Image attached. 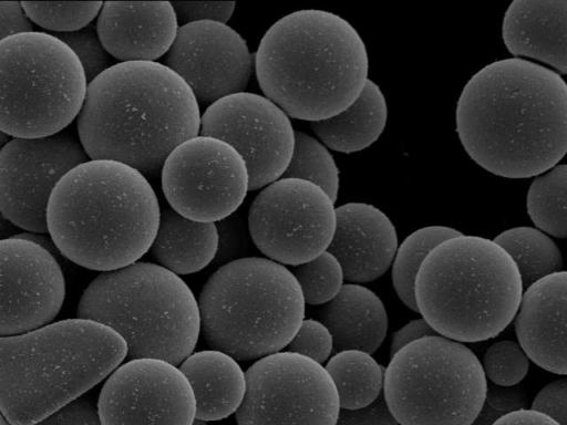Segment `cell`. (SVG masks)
Returning a JSON list of instances; mask_svg holds the SVG:
<instances>
[{
	"mask_svg": "<svg viewBox=\"0 0 567 425\" xmlns=\"http://www.w3.org/2000/svg\"><path fill=\"white\" fill-rule=\"evenodd\" d=\"M76 318L116 331L126 342L127 361L159 359L181 365L202 332L198 301L186 282L143 261L97 276L83 291Z\"/></svg>",
	"mask_w": 567,
	"mask_h": 425,
	"instance_id": "ba28073f",
	"label": "cell"
},
{
	"mask_svg": "<svg viewBox=\"0 0 567 425\" xmlns=\"http://www.w3.org/2000/svg\"><path fill=\"white\" fill-rule=\"evenodd\" d=\"M530 408L550 416L559 425H567V377L545 385L534 397Z\"/></svg>",
	"mask_w": 567,
	"mask_h": 425,
	"instance_id": "60d3db41",
	"label": "cell"
},
{
	"mask_svg": "<svg viewBox=\"0 0 567 425\" xmlns=\"http://www.w3.org/2000/svg\"><path fill=\"white\" fill-rule=\"evenodd\" d=\"M455 121L464 149L482 168L536 177L567 154V83L526 59L494 61L463 87Z\"/></svg>",
	"mask_w": 567,
	"mask_h": 425,
	"instance_id": "6da1fadb",
	"label": "cell"
},
{
	"mask_svg": "<svg viewBox=\"0 0 567 425\" xmlns=\"http://www.w3.org/2000/svg\"><path fill=\"white\" fill-rule=\"evenodd\" d=\"M102 425H194L196 400L184 373L159 359L122 363L97 397Z\"/></svg>",
	"mask_w": 567,
	"mask_h": 425,
	"instance_id": "2e32d148",
	"label": "cell"
},
{
	"mask_svg": "<svg viewBox=\"0 0 567 425\" xmlns=\"http://www.w3.org/2000/svg\"><path fill=\"white\" fill-rule=\"evenodd\" d=\"M161 212L156 193L140 170L112 159H89L53 189L48 230L64 258L109 272L151 250Z\"/></svg>",
	"mask_w": 567,
	"mask_h": 425,
	"instance_id": "3957f363",
	"label": "cell"
},
{
	"mask_svg": "<svg viewBox=\"0 0 567 425\" xmlns=\"http://www.w3.org/2000/svg\"><path fill=\"white\" fill-rule=\"evenodd\" d=\"M515 332L536 365L567 375V271L548 274L525 289Z\"/></svg>",
	"mask_w": 567,
	"mask_h": 425,
	"instance_id": "44dd1931",
	"label": "cell"
},
{
	"mask_svg": "<svg viewBox=\"0 0 567 425\" xmlns=\"http://www.w3.org/2000/svg\"><path fill=\"white\" fill-rule=\"evenodd\" d=\"M305 302L312 305L331 301L344 286V272L338 259L328 250L319 257L291 269Z\"/></svg>",
	"mask_w": 567,
	"mask_h": 425,
	"instance_id": "d6a6232c",
	"label": "cell"
},
{
	"mask_svg": "<svg viewBox=\"0 0 567 425\" xmlns=\"http://www.w3.org/2000/svg\"><path fill=\"white\" fill-rule=\"evenodd\" d=\"M523 293L509 253L492 239L464 234L437 245L414 283L422 318L439 335L462 343L503 332L515 319Z\"/></svg>",
	"mask_w": 567,
	"mask_h": 425,
	"instance_id": "8992f818",
	"label": "cell"
},
{
	"mask_svg": "<svg viewBox=\"0 0 567 425\" xmlns=\"http://www.w3.org/2000/svg\"><path fill=\"white\" fill-rule=\"evenodd\" d=\"M0 425H12V424L3 415H1Z\"/></svg>",
	"mask_w": 567,
	"mask_h": 425,
	"instance_id": "bcb514c9",
	"label": "cell"
},
{
	"mask_svg": "<svg viewBox=\"0 0 567 425\" xmlns=\"http://www.w3.org/2000/svg\"><path fill=\"white\" fill-rule=\"evenodd\" d=\"M330 331L333 354L344 350L374 353L388 332V313L375 292L359 283H344L340 292L318 311Z\"/></svg>",
	"mask_w": 567,
	"mask_h": 425,
	"instance_id": "603a6c76",
	"label": "cell"
},
{
	"mask_svg": "<svg viewBox=\"0 0 567 425\" xmlns=\"http://www.w3.org/2000/svg\"><path fill=\"white\" fill-rule=\"evenodd\" d=\"M529 398L526 391L518 385H491L485 402L471 425H493L501 416L520 408H527Z\"/></svg>",
	"mask_w": 567,
	"mask_h": 425,
	"instance_id": "8d00e7d4",
	"label": "cell"
},
{
	"mask_svg": "<svg viewBox=\"0 0 567 425\" xmlns=\"http://www.w3.org/2000/svg\"><path fill=\"white\" fill-rule=\"evenodd\" d=\"M126 356L125 340L89 319L1 336V415L12 425H33L107 379Z\"/></svg>",
	"mask_w": 567,
	"mask_h": 425,
	"instance_id": "5b68a950",
	"label": "cell"
},
{
	"mask_svg": "<svg viewBox=\"0 0 567 425\" xmlns=\"http://www.w3.org/2000/svg\"><path fill=\"white\" fill-rule=\"evenodd\" d=\"M487 388L473 351L442 335L403 346L384 371L383 394L399 425H471Z\"/></svg>",
	"mask_w": 567,
	"mask_h": 425,
	"instance_id": "30bf717a",
	"label": "cell"
},
{
	"mask_svg": "<svg viewBox=\"0 0 567 425\" xmlns=\"http://www.w3.org/2000/svg\"><path fill=\"white\" fill-rule=\"evenodd\" d=\"M34 27L19 1H0V41L12 35L33 32Z\"/></svg>",
	"mask_w": 567,
	"mask_h": 425,
	"instance_id": "7bdbcfd3",
	"label": "cell"
},
{
	"mask_svg": "<svg viewBox=\"0 0 567 425\" xmlns=\"http://www.w3.org/2000/svg\"><path fill=\"white\" fill-rule=\"evenodd\" d=\"M33 425H102L97 403L83 395Z\"/></svg>",
	"mask_w": 567,
	"mask_h": 425,
	"instance_id": "ab89813d",
	"label": "cell"
},
{
	"mask_svg": "<svg viewBox=\"0 0 567 425\" xmlns=\"http://www.w3.org/2000/svg\"><path fill=\"white\" fill-rule=\"evenodd\" d=\"M178 367L193 388L197 421H220L238 411L247 382L235 357L215 349L203 350L193 352Z\"/></svg>",
	"mask_w": 567,
	"mask_h": 425,
	"instance_id": "cb8c5ba5",
	"label": "cell"
},
{
	"mask_svg": "<svg viewBox=\"0 0 567 425\" xmlns=\"http://www.w3.org/2000/svg\"><path fill=\"white\" fill-rule=\"evenodd\" d=\"M305 304L290 269L246 257L220 266L204 284L200 330L212 349L257 361L288 346L305 320Z\"/></svg>",
	"mask_w": 567,
	"mask_h": 425,
	"instance_id": "52a82bcc",
	"label": "cell"
},
{
	"mask_svg": "<svg viewBox=\"0 0 567 425\" xmlns=\"http://www.w3.org/2000/svg\"><path fill=\"white\" fill-rule=\"evenodd\" d=\"M493 240L514 259L524 290L537 280L563 270L564 261L558 246L538 228L528 226L509 228Z\"/></svg>",
	"mask_w": 567,
	"mask_h": 425,
	"instance_id": "83f0119b",
	"label": "cell"
},
{
	"mask_svg": "<svg viewBox=\"0 0 567 425\" xmlns=\"http://www.w3.org/2000/svg\"><path fill=\"white\" fill-rule=\"evenodd\" d=\"M502 37L515 58H530L567 74V0H515L504 14Z\"/></svg>",
	"mask_w": 567,
	"mask_h": 425,
	"instance_id": "7402d4cb",
	"label": "cell"
},
{
	"mask_svg": "<svg viewBox=\"0 0 567 425\" xmlns=\"http://www.w3.org/2000/svg\"><path fill=\"white\" fill-rule=\"evenodd\" d=\"M328 251L340 262L346 281L360 284L384 274L399 247L391 219L371 204L354 201L338 206Z\"/></svg>",
	"mask_w": 567,
	"mask_h": 425,
	"instance_id": "ffe728a7",
	"label": "cell"
},
{
	"mask_svg": "<svg viewBox=\"0 0 567 425\" xmlns=\"http://www.w3.org/2000/svg\"><path fill=\"white\" fill-rule=\"evenodd\" d=\"M237 425H336L340 400L326 367L298 353L280 351L246 371Z\"/></svg>",
	"mask_w": 567,
	"mask_h": 425,
	"instance_id": "8fae6325",
	"label": "cell"
},
{
	"mask_svg": "<svg viewBox=\"0 0 567 425\" xmlns=\"http://www.w3.org/2000/svg\"><path fill=\"white\" fill-rule=\"evenodd\" d=\"M52 34L76 54L89 84L104 71L118 63L102 44L96 25L93 23L78 31Z\"/></svg>",
	"mask_w": 567,
	"mask_h": 425,
	"instance_id": "e575fe53",
	"label": "cell"
},
{
	"mask_svg": "<svg viewBox=\"0 0 567 425\" xmlns=\"http://www.w3.org/2000/svg\"><path fill=\"white\" fill-rule=\"evenodd\" d=\"M334 201L319 186L279 178L255 197L248 214L250 237L268 259L306 263L328 250L336 230Z\"/></svg>",
	"mask_w": 567,
	"mask_h": 425,
	"instance_id": "7c38bea8",
	"label": "cell"
},
{
	"mask_svg": "<svg viewBox=\"0 0 567 425\" xmlns=\"http://www.w3.org/2000/svg\"><path fill=\"white\" fill-rule=\"evenodd\" d=\"M432 335L439 334L423 318L410 321L392 334L390 357L409 343Z\"/></svg>",
	"mask_w": 567,
	"mask_h": 425,
	"instance_id": "ee69618b",
	"label": "cell"
},
{
	"mask_svg": "<svg viewBox=\"0 0 567 425\" xmlns=\"http://www.w3.org/2000/svg\"><path fill=\"white\" fill-rule=\"evenodd\" d=\"M199 135L233 146L247 165L249 190H256L282 177L293 153L296 131L275 102L245 91L208 105Z\"/></svg>",
	"mask_w": 567,
	"mask_h": 425,
	"instance_id": "9a60e30c",
	"label": "cell"
},
{
	"mask_svg": "<svg viewBox=\"0 0 567 425\" xmlns=\"http://www.w3.org/2000/svg\"><path fill=\"white\" fill-rule=\"evenodd\" d=\"M493 425H559L550 416L533 408H520L501 416Z\"/></svg>",
	"mask_w": 567,
	"mask_h": 425,
	"instance_id": "f6af8a7d",
	"label": "cell"
},
{
	"mask_svg": "<svg viewBox=\"0 0 567 425\" xmlns=\"http://www.w3.org/2000/svg\"><path fill=\"white\" fill-rule=\"evenodd\" d=\"M462 234L447 226H426L413 231L400 243L391 266V279L396 296L410 310L419 312L414 283L424 259L437 245Z\"/></svg>",
	"mask_w": 567,
	"mask_h": 425,
	"instance_id": "f1b7e54d",
	"label": "cell"
},
{
	"mask_svg": "<svg viewBox=\"0 0 567 425\" xmlns=\"http://www.w3.org/2000/svg\"><path fill=\"white\" fill-rule=\"evenodd\" d=\"M161 184L165 199L182 216L218 222L244 203L249 174L240 154L228 143L197 135L166 158Z\"/></svg>",
	"mask_w": 567,
	"mask_h": 425,
	"instance_id": "4fadbf2b",
	"label": "cell"
},
{
	"mask_svg": "<svg viewBox=\"0 0 567 425\" xmlns=\"http://www.w3.org/2000/svg\"><path fill=\"white\" fill-rule=\"evenodd\" d=\"M21 3L34 24L52 33L73 32L90 25L103 7L101 1Z\"/></svg>",
	"mask_w": 567,
	"mask_h": 425,
	"instance_id": "1f68e13d",
	"label": "cell"
},
{
	"mask_svg": "<svg viewBox=\"0 0 567 425\" xmlns=\"http://www.w3.org/2000/svg\"><path fill=\"white\" fill-rule=\"evenodd\" d=\"M281 178L308 180L322 188L336 203L340 187L339 169L328 147L309 134L296 131L295 148Z\"/></svg>",
	"mask_w": 567,
	"mask_h": 425,
	"instance_id": "4dcf8cb0",
	"label": "cell"
},
{
	"mask_svg": "<svg viewBox=\"0 0 567 425\" xmlns=\"http://www.w3.org/2000/svg\"><path fill=\"white\" fill-rule=\"evenodd\" d=\"M388 121V104L380 86L368 80L360 96L340 114L310 124L319 139L340 153H355L375 143Z\"/></svg>",
	"mask_w": 567,
	"mask_h": 425,
	"instance_id": "484cf974",
	"label": "cell"
},
{
	"mask_svg": "<svg viewBox=\"0 0 567 425\" xmlns=\"http://www.w3.org/2000/svg\"><path fill=\"white\" fill-rule=\"evenodd\" d=\"M483 369L495 385L514 386L526 376L529 357L519 343L503 340L492 344L485 352Z\"/></svg>",
	"mask_w": 567,
	"mask_h": 425,
	"instance_id": "836d02e7",
	"label": "cell"
},
{
	"mask_svg": "<svg viewBox=\"0 0 567 425\" xmlns=\"http://www.w3.org/2000/svg\"><path fill=\"white\" fill-rule=\"evenodd\" d=\"M0 129L22 138L47 137L70 127L89 86L72 49L42 31L0 41Z\"/></svg>",
	"mask_w": 567,
	"mask_h": 425,
	"instance_id": "9c48e42d",
	"label": "cell"
},
{
	"mask_svg": "<svg viewBox=\"0 0 567 425\" xmlns=\"http://www.w3.org/2000/svg\"><path fill=\"white\" fill-rule=\"evenodd\" d=\"M218 250L215 222L188 219L172 207L161 212L159 226L151 247L157 262L176 274H192L214 262Z\"/></svg>",
	"mask_w": 567,
	"mask_h": 425,
	"instance_id": "d4e9b609",
	"label": "cell"
},
{
	"mask_svg": "<svg viewBox=\"0 0 567 425\" xmlns=\"http://www.w3.org/2000/svg\"><path fill=\"white\" fill-rule=\"evenodd\" d=\"M255 72L266 97L289 116L312 123L340 114L360 96L369 80V56L344 18L301 9L265 32Z\"/></svg>",
	"mask_w": 567,
	"mask_h": 425,
	"instance_id": "277c9868",
	"label": "cell"
},
{
	"mask_svg": "<svg viewBox=\"0 0 567 425\" xmlns=\"http://www.w3.org/2000/svg\"><path fill=\"white\" fill-rule=\"evenodd\" d=\"M188 84L161 62H118L93 80L76 118L90 159H112L156 177L168 155L199 135Z\"/></svg>",
	"mask_w": 567,
	"mask_h": 425,
	"instance_id": "7a4b0ae2",
	"label": "cell"
},
{
	"mask_svg": "<svg viewBox=\"0 0 567 425\" xmlns=\"http://www.w3.org/2000/svg\"><path fill=\"white\" fill-rule=\"evenodd\" d=\"M336 425H399L391 413L383 392L371 404L357 408H340Z\"/></svg>",
	"mask_w": 567,
	"mask_h": 425,
	"instance_id": "b9f144b4",
	"label": "cell"
},
{
	"mask_svg": "<svg viewBox=\"0 0 567 425\" xmlns=\"http://www.w3.org/2000/svg\"><path fill=\"white\" fill-rule=\"evenodd\" d=\"M194 425H207L206 422L195 421Z\"/></svg>",
	"mask_w": 567,
	"mask_h": 425,
	"instance_id": "7dc6e473",
	"label": "cell"
},
{
	"mask_svg": "<svg viewBox=\"0 0 567 425\" xmlns=\"http://www.w3.org/2000/svg\"><path fill=\"white\" fill-rule=\"evenodd\" d=\"M215 224L218 231V250L214 262L223 266L246 258L249 252L251 237L249 228L241 217L234 212Z\"/></svg>",
	"mask_w": 567,
	"mask_h": 425,
	"instance_id": "74e56055",
	"label": "cell"
},
{
	"mask_svg": "<svg viewBox=\"0 0 567 425\" xmlns=\"http://www.w3.org/2000/svg\"><path fill=\"white\" fill-rule=\"evenodd\" d=\"M534 225L556 238H567V164L555 165L536 176L526 197Z\"/></svg>",
	"mask_w": 567,
	"mask_h": 425,
	"instance_id": "f546056e",
	"label": "cell"
},
{
	"mask_svg": "<svg viewBox=\"0 0 567 425\" xmlns=\"http://www.w3.org/2000/svg\"><path fill=\"white\" fill-rule=\"evenodd\" d=\"M324 367L336 385L341 408L364 407L383 392L385 367L368 352L340 351L328 360Z\"/></svg>",
	"mask_w": 567,
	"mask_h": 425,
	"instance_id": "4316f807",
	"label": "cell"
},
{
	"mask_svg": "<svg viewBox=\"0 0 567 425\" xmlns=\"http://www.w3.org/2000/svg\"><path fill=\"white\" fill-rule=\"evenodd\" d=\"M175 13L177 15L178 23L187 24L198 21H216L226 23L235 11V2H221V1H209V2H172Z\"/></svg>",
	"mask_w": 567,
	"mask_h": 425,
	"instance_id": "f35d334b",
	"label": "cell"
},
{
	"mask_svg": "<svg viewBox=\"0 0 567 425\" xmlns=\"http://www.w3.org/2000/svg\"><path fill=\"white\" fill-rule=\"evenodd\" d=\"M96 30L118 62H156L172 48L179 23L172 2H103Z\"/></svg>",
	"mask_w": 567,
	"mask_h": 425,
	"instance_id": "d6986e66",
	"label": "cell"
},
{
	"mask_svg": "<svg viewBox=\"0 0 567 425\" xmlns=\"http://www.w3.org/2000/svg\"><path fill=\"white\" fill-rule=\"evenodd\" d=\"M286 351L301 354L323 364L333 354V339L322 322L315 319H305Z\"/></svg>",
	"mask_w": 567,
	"mask_h": 425,
	"instance_id": "d590c367",
	"label": "cell"
},
{
	"mask_svg": "<svg viewBox=\"0 0 567 425\" xmlns=\"http://www.w3.org/2000/svg\"><path fill=\"white\" fill-rule=\"evenodd\" d=\"M0 335L22 334L52 323L65 298L56 256L14 235L0 241Z\"/></svg>",
	"mask_w": 567,
	"mask_h": 425,
	"instance_id": "ac0fdd59",
	"label": "cell"
},
{
	"mask_svg": "<svg viewBox=\"0 0 567 425\" xmlns=\"http://www.w3.org/2000/svg\"><path fill=\"white\" fill-rule=\"evenodd\" d=\"M163 64L190 87L198 103L245 92L255 69V55L231 27L216 21L179 25Z\"/></svg>",
	"mask_w": 567,
	"mask_h": 425,
	"instance_id": "e0dca14e",
	"label": "cell"
},
{
	"mask_svg": "<svg viewBox=\"0 0 567 425\" xmlns=\"http://www.w3.org/2000/svg\"><path fill=\"white\" fill-rule=\"evenodd\" d=\"M89 159L76 126L47 137H13L0 151L2 217L28 232L49 234L47 212L53 189Z\"/></svg>",
	"mask_w": 567,
	"mask_h": 425,
	"instance_id": "5bb4252c",
	"label": "cell"
}]
</instances>
